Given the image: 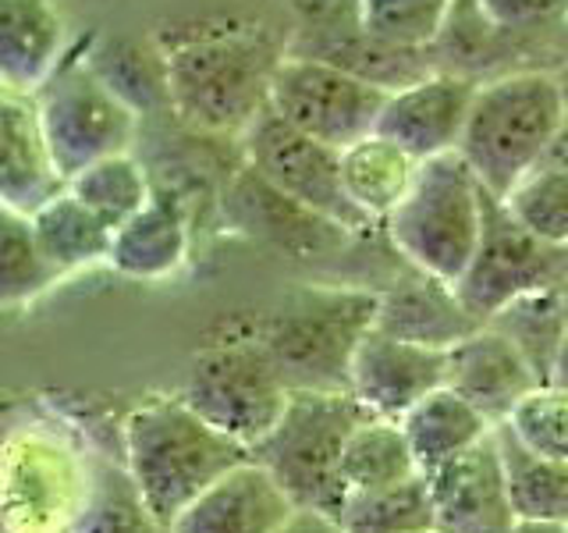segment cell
Wrapping results in <instances>:
<instances>
[{
	"mask_svg": "<svg viewBox=\"0 0 568 533\" xmlns=\"http://www.w3.org/2000/svg\"><path fill=\"white\" fill-rule=\"evenodd\" d=\"M89 423L26 402L0 438V533H68L89 491Z\"/></svg>",
	"mask_w": 568,
	"mask_h": 533,
	"instance_id": "obj_1",
	"label": "cell"
},
{
	"mask_svg": "<svg viewBox=\"0 0 568 533\" xmlns=\"http://www.w3.org/2000/svg\"><path fill=\"white\" fill-rule=\"evenodd\" d=\"M284 58L263 29L206 32L164 50V79L174 114L210 139H242L266 107Z\"/></svg>",
	"mask_w": 568,
	"mask_h": 533,
	"instance_id": "obj_2",
	"label": "cell"
},
{
	"mask_svg": "<svg viewBox=\"0 0 568 533\" xmlns=\"http://www.w3.org/2000/svg\"><path fill=\"white\" fill-rule=\"evenodd\" d=\"M121 459L142 502L168 530L210 484L242 466L248 449L195 413L182 395H160L121 420Z\"/></svg>",
	"mask_w": 568,
	"mask_h": 533,
	"instance_id": "obj_3",
	"label": "cell"
},
{
	"mask_svg": "<svg viewBox=\"0 0 568 533\" xmlns=\"http://www.w3.org/2000/svg\"><path fill=\"white\" fill-rule=\"evenodd\" d=\"M568 103L555 71H511L476 86L458 153L490 195H501L558 139Z\"/></svg>",
	"mask_w": 568,
	"mask_h": 533,
	"instance_id": "obj_4",
	"label": "cell"
},
{
	"mask_svg": "<svg viewBox=\"0 0 568 533\" xmlns=\"http://www.w3.org/2000/svg\"><path fill=\"white\" fill-rule=\"evenodd\" d=\"M377 320V289L363 284H302L263 320L284 384L310 391H348L352 355Z\"/></svg>",
	"mask_w": 568,
	"mask_h": 533,
	"instance_id": "obj_5",
	"label": "cell"
},
{
	"mask_svg": "<svg viewBox=\"0 0 568 533\" xmlns=\"http://www.w3.org/2000/svg\"><path fill=\"white\" fill-rule=\"evenodd\" d=\"M366 416L352 391H288L277 423L266 431L248 455L271 473L298 509H320L337 515L342 487V452L348 434Z\"/></svg>",
	"mask_w": 568,
	"mask_h": 533,
	"instance_id": "obj_6",
	"label": "cell"
},
{
	"mask_svg": "<svg viewBox=\"0 0 568 533\" xmlns=\"http://www.w3.org/2000/svg\"><path fill=\"white\" fill-rule=\"evenodd\" d=\"M484 224V185L458 150L419 160L416 182L384 218L390 249L402 263L458 284L473 263Z\"/></svg>",
	"mask_w": 568,
	"mask_h": 533,
	"instance_id": "obj_7",
	"label": "cell"
},
{
	"mask_svg": "<svg viewBox=\"0 0 568 533\" xmlns=\"http://www.w3.org/2000/svg\"><path fill=\"white\" fill-rule=\"evenodd\" d=\"M288 391L260 328H245L213 338L195 352L182 399L213 426L253 449L277 423Z\"/></svg>",
	"mask_w": 568,
	"mask_h": 533,
	"instance_id": "obj_8",
	"label": "cell"
},
{
	"mask_svg": "<svg viewBox=\"0 0 568 533\" xmlns=\"http://www.w3.org/2000/svg\"><path fill=\"white\" fill-rule=\"evenodd\" d=\"M47 153L61 182L103 157L132 153L139 111L103 82L89 58H68L36 93Z\"/></svg>",
	"mask_w": 568,
	"mask_h": 533,
	"instance_id": "obj_9",
	"label": "cell"
},
{
	"mask_svg": "<svg viewBox=\"0 0 568 533\" xmlns=\"http://www.w3.org/2000/svg\"><path fill=\"white\" fill-rule=\"evenodd\" d=\"M568 284V245L537 239L511 218L508 207L484 189V224L473 263L458 278L455 292L466 310L487 320L511 299L532 292H561Z\"/></svg>",
	"mask_w": 568,
	"mask_h": 533,
	"instance_id": "obj_10",
	"label": "cell"
},
{
	"mask_svg": "<svg viewBox=\"0 0 568 533\" xmlns=\"http://www.w3.org/2000/svg\"><path fill=\"white\" fill-rule=\"evenodd\" d=\"M245 164L260 178H266L277 192L302 203L306 210L327 218L348 235H366L373 221L348 200L342 182V150L316 142L313 135L292 129L271 107L248 124L239 139Z\"/></svg>",
	"mask_w": 568,
	"mask_h": 533,
	"instance_id": "obj_11",
	"label": "cell"
},
{
	"mask_svg": "<svg viewBox=\"0 0 568 533\" xmlns=\"http://www.w3.org/2000/svg\"><path fill=\"white\" fill-rule=\"evenodd\" d=\"M387 93L390 89L337 64L284 53L271 79V111L316 142L345 150L355 139L377 132Z\"/></svg>",
	"mask_w": 568,
	"mask_h": 533,
	"instance_id": "obj_12",
	"label": "cell"
},
{
	"mask_svg": "<svg viewBox=\"0 0 568 533\" xmlns=\"http://www.w3.org/2000/svg\"><path fill=\"white\" fill-rule=\"evenodd\" d=\"M426 484L434 502V526L440 533H508L519 523L494 431L426 473Z\"/></svg>",
	"mask_w": 568,
	"mask_h": 533,
	"instance_id": "obj_13",
	"label": "cell"
},
{
	"mask_svg": "<svg viewBox=\"0 0 568 533\" xmlns=\"http://www.w3.org/2000/svg\"><path fill=\"white\" fill-rule=\"evenodd\" d=\"M448 378V349H426L402 342L373 328L352 355L348 391L363 402L366 413L402 420L408 409Z\"/></svg>",
	"mask_w": 568,
	"mask_h": 533,
	"instance_id": "obj_14",
	"label": "cell"
},
{
	"mask_svg": "<svg viewBox=\"0 0 568 533\" xmlns=\"http://www.w3.org/2000/svg\"><path fill=\"white\" fill-rule=\"evenodd\" d=\"M476 79L455 71H430L408 86L390 89L384 111L377 118V132L398 142L416 160H430L458 150L466 132V118L476 97Z\"/></svg>",
	"mask_w": 568,
	"mask_h": 533,
	"instance_id": "obj_15",
	"label": "cell"
},
{
	"mask_svg": "<svg viewBox=\"0 0 568 533\" xmlns=\"http://www.w3.org/2000/svg\"><path fill=\"white\" fill-rule=\"evenodd\" d=\"M224 210L231 224L242 228L245 235H253L274 249H284L292 257H316L355 239L337 224H331L327 218H320V213L288 200V195L277 192L248 164H242L235 178H231Z\"/></svg>",
	"mask_w": 568,
	"mask_h": 533,
	"instance_id": "obj_16",
	"label": "cell"
},
{
	"mask_svg": "<svg viewBox=\"0 0 568 533\" xmlns=\"http://www.w3.org/2000/svg\"><path fill=\"white\" fill-rule=\"evenodd\" d=\"M373 328L426 349H452L479 328V320L458 299L455 284L405 263V271L377 289Z\"/></svg>",
	"mask_w": 568,
	"mask_h": 533,
	"instance_id": "obj_17",
	"label": "cell"
},
{
	"mask_svg": "<svg viewBox=\"0 0 568 533\" xmlns=\"http://www.w3.org/2000/svg\"><path fill=\"white\" fill-rule=\"evenodd\" d=\"M292 509L284 487L248 455L178 512L168 533H277Z\"/></svg>",
	"mask_w": 568,
	"mask_h": 533,
	"instance_id": "obj_18",
	"label": "cell"
},
{
	"mask_svg": "<svg viewBox=\"0 0 568 533\" xmlns=\"http://www.w3.org/2000/svg\"><path fill=\"white\" fill-rule=\"evenodd\" d=\"M444 384L458 391L462 399L476 405L497 426L540 384V378L501 331L479 324L469 338H462L458 345L448 349V378H444Z\"/></svg>",
	"mask_w": 568,
	"mask_h": 533,
	"instance_id": "obj_19",
	"label": "cell"
},
{
	"mask_svg": "<svg viewBox=\"0 0 568 533\" xmlns=\"http://www.w3.org/2000/svg\"><path fill=\"white\" fill-rule=\"evenodd\" d=\"M64 189L47 153L36 93L0 82V203L32 218Z\"/></svg>",
	"mask_w": 568,
	"mask_h": 533,
	"instance_id": "obj_20",
	"label": "cell"
},
{
	"mask_svg": "<svg viewBox=\"0 0 568 533\" xmlns=\"http://www.w3.org/2000/svg\"><path fill=\"white\" fill-rule=\"evenodd\" d=\"M189 257V213L178 192H153L150 203L114 228L106 263L121 278L164 281Z\"/></svg>",
	"mask_w": 568,
	"mask_h": 533,
	"instance_id": "obj_21",
	"label": "cell"
},
{
	"mask_svg": "<svg viewBox=\"0 0 568 533\" xmlns=\"http://www.w3.org/2000/svg\"><path fill=\"white\" fill-rule=\"evenodd\" d=\"M68 47L64 14L53 0H0V82L40 93Z\"/></svg>",
	"mask_w": 568,
	"mask_h": 533,
	"instance_id": "obj_22",
	"label": "cell"
},
{
	"mask_svg": "<svg viewBox=\"0 0 568 533\" xmlns=\"http://www.w3.org/2000/svg\"><path fill=\"white\" fill-rule=\"evenodd\" d=\"M89 438H93L89 491L68 533H164L121 459V431L114 441H103L100 431H89Z\"/></svg>",
	"mask_w": 568,
	"mask_h": 533,
	"instance_id": "obj_23",
	"label": "cell"
},
{
	"mask_svg": "<svg viewBox=\"0 0 568 533\" xmlns=\"http://www.w3.org/2000/svg\"><path fill=\"white\" fill-rule=\"evenodd\" d=\"M416 171L419 160L381 132H369L342 150L345 192L373 224H384L387 213L405 200V192L416 182Z\"/></svg>",
	"mask_w": 568,
	"mask_h": 533,
	"instance_id": "obj_24",
	"label": "cell"
},
{
	"mask_svg": "<svg viewBox=\"0 0 568 533\" xmlns=\"http://www.w3.org/2000/svg\"><path fill=\"white\" fill-rule=\"evenodd\" d=\"M398 423L423 473L437 470L440 462L473 449L476 441H484L494 431V423L448 384L419 399Z\"/></svg>",
	"mask_w": 568,
	"mask_h": 533,
	"instance_id": "obj_25",
	"label": "cell"
},
{
	"mask_svg": "<svg viewBox=\"0 0 568 533\" xmlns=\"http://www.w3.org/2000/svg\"><path fill=\"white\" fill-rule=\"evenodd\" d=\"M36 245H40L43 260L61 278L85 271V266L106 263L111 253L114 228L103 224L82 200H75L68 189H61L50 203H43L32 213Z\"/></svg>",
	"mask_w": 568,
	"mask_h": 533,
	"instance_id": "obj_26",
	"label": "cell"
},
{
	"mask_svg": "<svg viewBox=\"0 0 568 533\" xmlns=\"http://www.w3.org/2000/svg\"><path fill=\"white\" fill-rule=\"evenodd\" d=\"M494 438L505 459V476H508L515 515H519V520L568 526V462L529 452L526 444L515 441V434L505 423L494 426Z\"/></svg>",
	"mask_w": 568,
	"mask_h": 533,
	"instance_id": "obj_27",
	"label": "cell"
},
{
	"mask_svg": "<svg viewBox=\"0 0 568 533\" xmlns=\"http://www.w3.org/2000/svg\"><path fill=\"white\" fill-rule=\"evenodd\" d=\"M487 328L501 331L508 342L526 355V363L537 370L540 384L555 381L561 349L568 342V313L561 292H532L511 299L497 310Z\"/></svg>",
	"mask_w": 568,
	"mask_h": 533,
	"instance_id": "obj_28",
	"label": "cell"
},
{
	"mask_svg": "<svg viewBox=\"0 0 568 533\" xmlns=\"http://www.w3.org/2000/svg\"><path fill=\"white\" fill-rule=\"evenodd\" d=\"M423 473L416 455L408 449V438L398 420L366 416L345 441L342 452V487L348 491H373Z\"/></svg>",
	"mask_w": 568,
	"mask_h": 533,
	"instance_id": "obj_29",
	"label": "cell"
},
{
	"mask_svg": "<svg viewBox=\"0 0 568 533\" xmlns=\"http://www.w3.org/2000/svg\"><path fill=\"white\" fill-rule=\"evenodd\" d=\"M337 520L348 533H419L434 526V502L426 473H416L402 484L348 491L337 505Z\"/></svg>",
	"mask_w": 568,
	"mask_h": 533,
	"instance_id": "obj_30",
	"label": "cell"
},
{
	"mask_svg": "<svg viewBox=\"0 0 568 533\" xmlns=\"http://www.w3.org/2000/svg\"><path fill=\"white\" fill-rule=\"evenodd\" d=\"M64 189L111 228H121L132 213L146 207L153 195V182L146 168H142L132 153H114V157L97 160V164H89L75 178H68Z\"/></svg>",
	"mask_w": 568,
	"mask_h": 533,
	"instance_id": "obj_31",
	"label": "cell"
},
{
	"mask_svg": "<svg viewBox=\"0 0 568 533\" xmlns=\"http://www.w3.org/2000/svg\"><path fill=\"white\" fill-rule=\"evenodd\" d=\"M501 203L526 231L544 242L568 245V164L555 153H544Z\"/></svg>",
	"mask_w": 568,
	"mask_h": 533,
	"instance_id": "obj_32",
	"label": "cell"
},
{
	"mask_svg": "<svg viewBox=\"0 0 568 533\" xmlns=\"http://www.w3.org/2000/svg\"><path fill=\"white\" fill-rule=\"evenodd\" d=\"M61 274L43 260L36 245L32 218L0 203V310L29 302L58 284Z\"/></svg>",
	"mask_w": 568,
	"mask_h": 533,
	"instance_id": "obj_33",
	"label": "cell"
},
{
	"mask_svg": "<svg viewBox=\"0 0 568 533\" xmlns=\"http://www.w3.org/2000/svg\"><path fill=\"white\" fill-rule=\"evenodd\" d=\"M455 0H363V29L384 47H434Z\"/></svg>",
	"mask_w": 568,
	"mask_h": 533,
	"instance_id": "obj_34",
	"label": "cell"
},
{
	"mask_svg": "<svg viewBox=\"0 0 568 533\" xmlns=\"http://www.w3.org/2000/svg\"><path fill=\"white\" fill-rule=\"evenodd\" d=\"M505 426L529 452L568 462V384H537L511 409Z\"/></svg>",
	"mask_w": 568,
	"mask_h": 533,
	"instance_id": "obj_35",
	"label": "cell"
},
{
	"mask_svg": "<svg viewBox=\"0 0 568 533\" xmlns=\"http://www.w3.org/2000/svg\"><path fill=\"white\" fill-rule=\"evenodd\" d=\"M479 14L497 29L526 32L568 22V0H476Z\"/></svg>",
	"mask_w": 568,
	"mask_h": 533,
	"instance_id": "obj_36",
	"label": "cell"
},
{
	"mask_svg": "<svg viewBox=\"0 0 568 533\" xmlns=\"http://www.w3.org/2000/svg\"><path fill=\"white\" fill-rule=\"evenodd\" d=\"M277 533H348L345 526H342V520L337 515H331V512H320V509H292V515L288 520L281 523V530Z\"/></svg>",
	"mask_w": 568,
	"mask_h": 533,
	"instance_id": "obj_37",
	"label": "cell"
},
{
	"mask_svg": "<svg viewBox=\"0 0 568 533\" xmlns=\"http://www.w3.org/2000/svg\"><path fill=\"white\" fill-rule=\"evenodd\" d=\"M508 533H568L565 523H540V520H519Z\"/></svg>",
	"mask_w": 568,
	"mask_h": 533,
	"instance_id": "obj_38",
	"label": "cell"
},
{
	"mask_svg": "<svg viewBox=\"0 0 568 533\" xmlns=\"http://www.w3.org/2000/svg\"><path fill=\"white\" fill-rule=\"evenodd\" d=\"M547 153H555V157H561L565 164H568V118H565V124H561V132H558V139L550 142V150Z\"/></svg>",
	"mask_w": 568,
	"mask_h": 533,
	"instance_id": "obj_39",
	"label": "cell"
},
{
	"mask_svg": "<svg viewBox=\"0 0 568 533\" xmlns=\"http://www.w3.org/2000/svg\"><path fill=\"white\" fill-rule=\"evenodd\" d=\"M555 381L558 384H568V342L561 349V360H558V370H555Z\"/></svg>",
	"mask_w": 568,
	"mask_h": 533,
	"instance_id": "obj_40",
	"label": "cell"
},
{
	"mask_svg": "<svg viewBox=\"0 0 568 533\" xmlns=\"http://www.w3.org/2000/svg\"><path fill=\"white\" fill-rule=\"evenodd\" d=\"M555 76H558V86H561V93H565V103H568V64H565V68H558Z\"/></svg>",
	"mask_w": 568,
	"mask_h": 533,
	"instance_id": "obj_41",
	"label": "cell"
},
{
	"mask_svg": "<svg viewBox=\"0 0 568 533\" xmlns=\"http://www.w3.org/2000/svg\"><path fill=\"white\" fill-rule=\"evenodd\" d=\"M561 302H565V313H568V284H565V289H561Z\"/></svg>",
	"mask_w": 568,
	"mask_h": 533,
	"instance_id": "obj_42",
	"label": "cell"
},
{
	"mask_svg": "<svg viewBox=\"0 0 568 533\" xmlns=\"http://www.w3.org/2000/svg\"><path fill=\"white\" fill-rule=\"evenodd\" d=\"M419 533H440V530H419Z\"/></svg>",
	"mask_w": 568,
	"mask_h": 533,
	"instance_id": "obj_43",
	"label": "cell"
},
{
	"mask_svg": "<svg viewBox=\"0 0 568 533\" xmlns=\"http://www.w3.org/2000/svg\"><path fill=\"white\" fill-rule=\"evenodd\" d=\"M164 533H168V530H164Z\"/></svg>",
	"mask_w": 568,
	"mask_h": 533,
	"instance_id": "obj_44",
	"label": "cell"
}]
</instances>
